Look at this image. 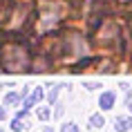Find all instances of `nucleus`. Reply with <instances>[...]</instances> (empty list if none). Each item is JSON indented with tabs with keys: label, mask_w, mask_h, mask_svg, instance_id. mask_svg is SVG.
<instances>
[{
	"label": "nucleus",
	"mask_w": 132,
	"mask_h": 132,
	"mask_svg": "<svg viewBox=\"0 0 132 132\" xmlns=\"http://www.w3.org/2000/svg\"><path fill=\"white\" fill-rule=\"evenodd\" d=\"M0 63H2L5 72H27L29 70V54L22 47L9 45V47L2 49Z\"/></svg>",
	"instance_id": "1"
},
{
	"label": "nucleus",
	"mask_w": 132,
	"mask_h": 132,
	"mask_svg": "<svg viewBox=\"0 0 132 132\" xmlns=\"http://www.w3.org/2000/svg\"><path fill=\"white\" fill-rule=\"evenodd\" d=\"M63 16V5H54V2H47L40 11V25L45 29H52L56 22L61 20Z\"/></svg>",
	"instance_id": "2"
},
{
	"label": "nucleus",
	"mask_w": 132,
	"mask_h": 132,
	"mask_svg": "<svg viewBox=\"0 0 132 132\" xmlns=\"http://www.w3.org/2000/svg\"><path fill=\"white\" fill-rule=\"evenodd\" d=\"M114 130H117V132H128V130H132V117H125V114L117 117V121H114Z\"/></svg>",
	"instance_id": "3"
},
{
	"label": "nucleus",
	"mask_w": 132,
	"mask_h": 132,
	"mask_svg": "<svg viewBox=\"0 0 132 132\" xmlns=\"http://www.w3.org/2000/svg\"><path fill=\"white\" fill-rule=\"evenodd\" d=\"M114 101H117V94L114 92H103L101 98H98V105H101V110H112Z\"/></svg>",
	"instance_id": "4"
},
{
	"label": "nucleus",
	"mask_w": 132,
	"mask_h": 132,
	"mask_svg": "<svg viewBox=\"0 0 132 132\" xmlns=\"http://www.w3.org/2000/svg\"><path fill=\"white\" fill-rule=\"evenodd\" d=\"M20 101H22V94H20V92H7V94H5V105L16 108V105H20Z\"/></svg>",
	"instance_id": "5"
},
{
	"label": "nucleus",
	"mask_w": 132,
	"mask_h": 132,
	"mask_svg": "<svg viewBox=\"0 0 132 132\" xmlns=\"http://www.w3.org/2000/svg\"><path fill=\"white\" fill-rule=\"evenodd\" d=\"M103 123H105L103 114H92L90 117V128H103Z\"/></svg>",
	"instance_id": "6"
},
{
	"label": "nucleus",
	"mask_w": 132,
	"mask_h": 132,
	"mask_svg": "<svg viewBox=\"0 0 132 132\" xmlns=\"http://www.w3.org/2000/svg\"><path fill=\"white\" fill-rule=\"evenodd\" d=\"M61 87H63V85H54V87H52V92H49V96H47L49 105H54V103H56V98H58V92H61Z\"/></svg>",
	"instance_id": "7"
},
{
	"label": "nucleus",
	"mask_w": 132,
	"mask_h": 132,
	"mask_svg": "<svg viewBox=\"0 0 132 132\" xmlns=\"http://www.w3.org/2000/svg\"><path fill=\"white\" fill-rule=\"evenodd\" d=\"M61 132H78V125L74 123V121H70V123H63V125H61Z\"/></svg>",
	"instance_id": "8"
},
{
	"label": "nucleus",
	"mask_w": 132,
	"mask_h": 132,
	"mask_svg": "<svg viewBox=\"0 0 132 132\" xmlns=\"http://www.w3.org/2000/svg\"><path fill=\"white\" fill-rule=\"evenodd\" d=\"M11 130H14V132H22V130H25V125H22V119L16 117L14 121H11Z\"/></svg>",
	"instance_id": "9"
},
{
	"label": "nucleus",
	"mask_w": 132,
	"mask_h": 132,
	"mask_svg": "<svg viewBox=\"0 0 132 132\" xmlns=\"http://www.w3.org/2000/svg\"><path fill=\"white\" fill-rule=\"evenodd\" d=\"M31 96H34V98H36V103H38V101L45 96V90H43V87H36V90L31 92Z\"/></svg>",
	"instance_id": "10"
},
{
	"label": "nucleus",
	"mask_w": 132,
	"mask_h": 132,
	"mask_svg": "<svg viewBox=\"0 0 132 132\" xmlns=\"http://www.w3.org/2000/svg\"><path fill=\"white\" fill-rule=\"evenodd\" d=\"M49 117H52V114H49L47 108H40V110H38V119H40V121H47Z\"/></svg>",
	"instance_id": "11"
},
{
	"label": "nucleus",
	"mask_w": 132,
	"mask_h": 132,
	"mask_svg": "<svg viewBox=\"0 0 132 132\" xmlns=\"http://www.w3.org/2000/svg\"><path fill=\"white\" fill-rule=\"evenodd\" d=\"M96 87H101V85L94 83V81H87V83H85V90H96Z\"/></svg>",
	"instance_id": "12"
},
{
	"label": "nucleus",
	"mask_w": 132,
	"mask_h": 132,
	"mask_svg": "<svg viewBox=\"0 0 132 132\" xmlns=\"http://www.w3.org/2000/svg\"><path fill=\"white\" fill-rule=\"evenodd\" d=\"M7 114H5V108H0V119H5Z\"/></svg>",
	"instance_id": "13"
},
{
	"label": "nucleus",
	"mask_w": 132,
	"mask_h": 132,
	"mask_svg": "<svg viewBox=\"0 0 132 132\" xmlns=\"http://www.w3.org/2000/svg\"><path fill=\"white\" fill-rule=\"evenodd\" d=\"M43 132H54V130H52V128H43Z\"/></svg>",
	"instance_id": "14"
},
{
	"label": "nucleus",
	"mask_w": 132,
	"mask_h": 132,
	"mask_svg": "<svg viewBox=\"0 0 132 132\" xmlns=\"http://www.w3.org/2000/svg\"><path fill=\"white\" fill-rule=\"evenodd\" d=\"M128 108H130V110H132V98H128Z\"/></svg>",
	"instance_id": "15"
}]
</instances>
